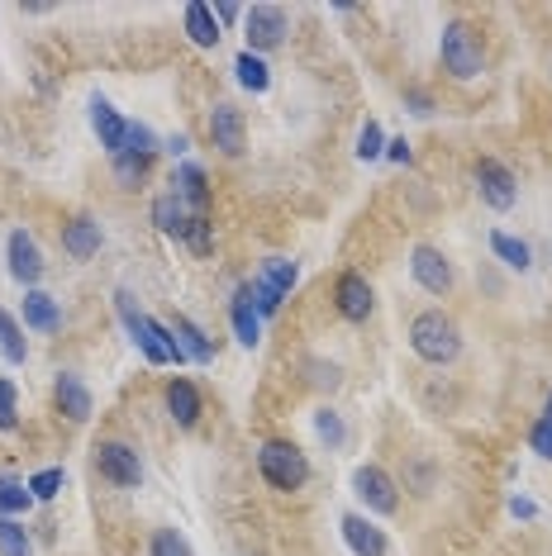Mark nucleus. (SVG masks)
<instances>
[{
	"label": "nucleus",
	"mask_w": 552,
	"mask_h": 556,
	"mask_svg": "<svg viewBox=\"0 0 552 556\" xmlns=\"http://www.w3.org/2000/svg\"><path fill=\"white\" fill-rule=\"evenodd\" d=\"M334 305H338V314H343L348 324H367L372 309H376V290H372L367 276L348 267V271L334 276Z\"/></svg>",
	"instance_id": "nucleus-12"
},
{
	"label": "nucleus",
	"mask_w": 552,
	"mask_h": 556,
	"mask_svg": "<svg viewBox=\"0 0 552 556\" xmlns=\"http://www.w3.org/2000/svg\"><path fill=\"white\" fill-rule=\"evenodd\" d=\"M20 428V390L10 376H0V433H15Z\"/></svg>",
	"instance_id": "nucleus-36"
},
{
	"label": "nucleus",
	"mask_w": 552,
	"mask_h": 556,
	"mask_svg": "<svg viewBox=\"0 0 552 556\" xmlns=\"http://www.w3.org/2000/svg\"><path fill=\"white\" fill-rule=\"evenodd\" d=\"M338 533H343V542H348V552H353V556H386V552H391L386 533L372 523V518H362V514H343V518H338Z\"/></svg>",
	"instance_id": "nucleus-20"
},
{
	"label": "nucleus",
	"mask_w": 552,
	"mask_h": 556,
	"mask_svg": "<svg viewBox=\"0 0 552 556\" xmlns=\"http://www.w3.org/2000/svg\"><path fill=\"white\" fill-rule=\"evenodd\" d=\"M0 362H10V366L29 362V338H24V324L10 309H0Z\"/></svg>",
	"instance_id": "nucleus-26"
},
{
	"label": "nucleus",
	"mask_w": 552,
	"mask_h": 556,
	"mask_svg": "<svg viewBox=\"0 0 552 556\" xmlns=\"http://www.w3.org/2000/svg\"><path fill=\"white\" fill-rule=\"evenodd\" d=\"M148 556H196L191 542L181 538V528H153V538H148Z\"/></svg>",
	"instance_id": "nucleus-33"
},
{
	"label": "nucleus",
	"mask_w": 552,
	"mask_h": 556,
	"mask_svg": "<svg viewBox=\"0 0 552 556\" xmlns=\"http://www.w3.org/2000/svg\"><path fill=\"white\" fill-rule=\"evenodd\" d=\"M315 433H319L324 447L343 452V442H348V424H343V414H338V409H315Z\"/></svg>",
	"instance_id": "nucleus-34"
},
{
	"label": "nucleus",
	"mask_w": 552,
	"mask_h": 556,
	"mask_svg": "<svg viewBox=\"0 0 552 556\" xmlns=\"http://www.w3.org/2000/svg\"><path fill=\"white\" fill-rule=\"evenodd\" d=\"M158 153H162V138L148 129V124L129 119V138H124V153H120V157H110V162H115V172L124 176V181H134V186H138L148 172H153Z\"/></svg>",
	"instance_id": "nucleus-9"
},
{
	"label": "nucleus",
	"mask_w": 552,
	"mask_h": 556,
	"mask_svg": "<svg viewBox=\"0 0 552 556\" xmlns=\"http://www.w3.org/2000/svg\"><path fill=\"white\" fill-rule=\"evenodd\" d=\"M353 495L362 500V509H372L376 518H391L400 509V485H396V476L386 471V466H357L353 471Z\"/></svg>",
	"instance_id": "nucleus-7"
},
{
	"label": "nucleus",
	"mask_w": 552,
	"mask_h": 556,
	"mask_svg": "<svg viewBox=\"0 0 552 556\" xmlns=\"http://www.w3.org/2000/svg\"><path fill=\"white\" fill-rule=\"evenodd\" d=\"M172 195H177L191 214H210V172L191 157L177 162V172H172Z\"/></svg>",
	"instance_id": "nucleus-16"
},
{
	"label": "nucleus",
	"mask_w": 552,
	"mask_h": 556,
	"mask_svg": "<svg viewBox=\"0 0 552 556\" xmlns=\"http://www.w3.org/2000/svg\"><path fill=\"white\" fill-rule=\"evenodd\" d=\"M229 324H234V338L243 348H258L262 343V319H258V309H253V286H238L234 290V300H229Z\"/></svg>",
	"instance_id": "nucleus-23"
},
{
	"label": "nucleus",
	"mask_w": 552,
	"mask_h": 556,
	"mask_svg": "<svg viewBox=\"0 0 552 556\" xmlns=\"http://www.w3.org/2000/svg\"><path fill=\"white\" fill-rule=\"evenodd\" d=\"M258 471H262V480H267L272 490H281V495H296V490L310 480V457L296 447V442L267 438L258 447Z\"/></svg>",
	"instance_id": "nucleus-3"
},
{
	"label": "nucleus",
	"mask_w": 552,
	"mask_h": 556,
	"mask_svg": "<svg viewBox=\"0 0 552 556\" xmlns=\"http://www.w3.org/2000/svg\"><path fill=\"white\" fill-rule=\"evenodd\" d=\"M510 514H514V518H538V509H534V504L524 500V495H514V500H510Z\"/></svg>",
	"instance_id": "nucleus-41"
},
{
	"label": "nucleus",
	"mask_w": 552,
	"mask_h": 556,
	"mask_svg": "<svg viewBox=\"0 0 552 556\" xmlns=\"http://www.w3.org/2000/svg\"><path fill=\"white\" fill-rule=\"evenodd\" d=\"M186 214H191V210H186L181 200L167 191V195H158V200H153V210H148V219H153V229H158V233H167V238H181V224H186Z\"/></svg>",
	"instance_id": "nucleus-28"
},
{
	"label": "nucleus",
	"mask_w": 552,
	"mask_h": 556,
	"mask_svg": "<svg viewBox=\"0 0 552 556\" xmlns=\"http://www.w3.org/2000/svg\"><path fill=\"white\" fill-rule=\"evenodd\" d=\"M96 471L105 476L115 490H138L143 485V457H138L129 442H120V438L96 442Z\"/></svg>",
	"instance_id": "nucleus-8"
},
{
	"label": "nucleus",
	"mask_w": 552,
	"mask_h": 556,
	"mask_svg": "<svg viewBox=\"0 0 552 556\" xmlns=\"http://www.w3.org/2000/svg\"><path fill=\"white\" fill-rule=\"evenodd\" d=\"M29 490H24V480H15V476H5L0 471V518H20L24 509H29Z\"/></svg>",
	"instance_id": "nucleus-32"
},
{
	"label": "nucleus",
	"mask_w": 552,
	"mask_h": 556,
	"mask_svg": "<svg viewBox=\"0 0 552 556\" xmlns=\"http://www.w3.org/2000/svg\"><path fill=\"white\" fill-rule=\"evenodd\" d=\"M115 309H120V324H124V333L134 338V348L143 352L153 366H177L181 362V352H177V338H172V328L153 319V314H143L138 309V300L129 295V290H115Z\"/></svg>",
	"instance_id": "nucleus-1"
},
{
	"label": "nucleus",
	"mask_w": 552,
	"mask_h": 556,
	"mask_svg": "<svg viewBox=\"0 0 552 556\" xmlns=\"http://www.w3.org/2000/svg\"><path fill=\"white\" fill-rule=\"evenodd\" d=\"M386 157H391L396 167H410V162H414V153H410L405 138H391V143H386Z\"/></svg>",
	"instance_id": "nucleus-40"
},
{
	"label": "nucleus",
	"mask_w": 552,
	"mask_h": 556,
	"mask_svg": "<svg viewBox=\"0 0 552 556\" xmlns=\"http://www.w3.org/2000/svg\"><path fill=\"white\" fill-rule=\"evenodd\" d=\"M177 243L191 248L196 257H210V252H215V224H210V214H186Z\"/></svg>",
	"instance_id": "nucleus-29"
},
{
	"label": "nucleus",
	"mask_w": 552,
	"mask_h": 556,
	"mask_svg": "<svg viewBox=\"0 0 552 556\" xmlns=\"http://www.w3.org/2000/svg\"><path fill=\"white\" fill-rule=\"evenodd\" d=\"M181 20H186V39H191L196 48H215L219 43V24H215V15H210L205 0H191V5L181 10Z\"/></svg>",
	"instance_id": "nucleus-24"
},
{
	"label": "nucleus",
	"mask_w": 552,
	"mask_h": 556,
	"mask_svg": "<svg viewBox=\"0 0 552 556\" xmlns=\"http://www.w3.org/2000/svg\"><path fill=\"white\" fill-rule=\"evenodd\" d=\"M167 328H172V338H177L181 362H191V366H210V362H215L219 348L210 343V333H205L200 324H191V319H181V314H177V319H172Z\"/></svg>",
	"instance_id": "nucleus-22"
},
{
	"label": "nucleus",
	"mask_w": 552,
	"mask_h": 556,
	"mask_svg": "<svg viewBox=\"0 0 552 556\" xmlns=\"http://www.w3.org/2000/svg\"><path fill=\"white\" fill-rule=\"evenodd\" d=\"M296 281H300V267L291 257H267V262H262L258 281H248V286H253V309H258L262 324L281 314V305H286V295L296 290Z\"/></svg>",
	"instance_id": "nucleus-5"
},
{
	"label": "nucleus",
	"mask_w": 552,
	"mask_h": 556,
	"mask_svg": "<svg viewBox=\"0 0 552 556\" xmlns=\"http://www.w3.org/2000/svg\"><path fill=\"white\" fill-rule=\"evenodd\" d=\"M0 556H34V538L20 518H0Z\"/></svg>",
	"instance_id": "nucleus-31"
},
{
	"label": "nucleus",
	"mask_w": 552,
	"mask_h": 556,
	"mask_svg": "<svg viewBox=\"0 0 552 556\" xmlns=\"http://www.w3.org/2000/svg\"><path fill=\"white\" fill-rule=\"evenodd\" d=\"M5 257H10V276L20 286H39L43 281V248L29 229H10V243H5Z\"/></svg>",
	"instance_id": "nucleus-14"
},
{
	"label": "nucleus",
	"mask_w": 552,
	"mask_h": 556,
	"mask_svg": "<svg viewBox=\"0 0 552 556\" xmlns=\"http://www.w3.org/2000/svg\"><path fill=\"white\" fill-rule=\"evenodd\" d=\"M410 348L429 366H448L462 357V328L448 319L443 309H424V314H414V324H410Z\"/></svg>",
	"instance_id": "nucleus-2"
},
{
	"label": "nucleus",
	"mask_w": 552,
	"mask_h": 556,
	"mask_svg": "<svg viewBox=\"0 0 552 556\" xmlns=\"http://www.w3.org/2000/svg\"><path fill=\"white\" fill-rule=\"evenodd\" d=\"M91 129H96L100 148H105L110 157H120V153H124V138H129V119H124L105 96H91Z\"/></svg>",
	"instance_id": "nucleus-19"
},
{
	"label": "nucleus",
	"mask_w": 552,
	"mask_h": 556,
	"mask_svg": "<svg viewBox=\"0 0 552 556\" xmlns=\"http://www.w3.org/2000/svg\"><path fill=\"white\" fill-rule=\"evenodd\" d=\"M386 143H391V138H386L381 119H367V124H362V134H357V157L362 162H376V157L386 153Z\"/></svg>",
	"instance_id": "nucleus-35"
},
{
	"label": "nucleus",
	"mask_w": 552,
	"mask_h": 556,
	"mask_svg": "<svg viewBox=\"0 0 552 556\" xmlns=\"http://www.w3.org/2000/svg\"><path fill=\"white\" fill-rule=\"evenodd\" d=\"M162 404H167V414H172V424H177V428H196L200 414H205V400H200V390L186 381V376L167 381V390H162Z\"/></svg>",
	"instance_id": "nucleus-21"
},
{
	"label": "nucleus",
	"mask_w": 552,
	"mask_h": 556,
	"mask_svg": "<svg viewBox=\"0 0 552 556\" xmlns=\"http://www.w3.org/2000/svg\"><path fill=\"white\" fill-rule=\"evenodd\" d=\"M491 252H495V262H505L510 271H529L534 267V252L524 238H514L505 229H491Z\"/></svg>",
	"instance_id": "nucleus-27"
},
{
	"label": "nucleus",
	"mask_w": 552,
	"mask_h": 556,
	"mask_svg": "<svg viewBox=\"0 0 552 556\" xmlns=\"http://www.w3.org/2000/svg\"><path fill=\"white\" fill-rule=\"evenodd\" d=\"M529 447L538 452V457H548V462H552V424H548V419H534V428H529Z\"/></svg>",
	"instance_id": "nucleus-37"
},
{
	"label": "nucleus",
	"mask_w": 552,
	"mask_h": 556,
	"mask_svg": "<svg viewBox=\"0 0 552 556\" xmlns=\"http://www.w3.org/2000/svg\"><path fill=\"white\" fill-rule=\"evenodd\" d=\"M62 485H67V471H62V466H43V471H34L24 480V490H29L34 504H53Z\"/></svg>",
	"instance_id": "nucleus-30"
},
{
	"label": "nucleus",
	"mask_w": 552,
	"mask_h": 556,
	"mask_svg": "<svg viewBox=\"0 0 552 556\" xmlns=\"http://www.w3.org/2000/svg\"><path fill=\"white\" fill-rule=\"evenodd\" d=\"M210 148L229 162H238L248 153V119L238 105H229V100H219V105L210 110Z\"/></svg>",
	"instance_id": "nucleus-11"
},
{
	"label": "nucleus",
	"mask_w": 552,
	"mask_h": 556,
	"mask_svg": "<svg viewBox=\"0 0 552 556\" xmlns=\"http://www.w3.org/2000/svg\"><path fill=\"white\" fill-rule=\"evenodd\" d=\"M53 404H58V414L67 424H86L96 414V395H91V386H86L77 371H58L53 376Z\"/></svg>",
	"instance_id": "nucleus-15"
},
{
	"label": "nucleus",
	"mask_w": 552,
	"mask_h": 556,
	"mask_svg": "<svg viewBox=\"0 0 552 556\" xmlns=\"http://www.w3.org/2000/svg\"><path fill=\"white\" fill-rule=\"evenodd\" d=\"M286 29H291V15L286 5H248L243 10V39H248V53L267 58L286 43Z\"/></svg>",
	"instance_id": "nucleus-6"
},
{
	"label": "nucleus",
	"mask_w": 552,
	"mask_h": 556,
	"mask_svg": "<svg viewBox=\"0 0 552 556\" xmlns=\"http://www.w3.org/2000/svg\"><path fill=\"white\" fill-rule=\"evenodd\" d=\"M438 58H443V72L453 81H476L486 72V43L481 34L472 29V24L453 20L443 29V39H438Z\"/></svg>",
	"instance_id": "nucleus-4"
},
{
	"label": "nucleus",
	"mask_w": 552,
	"mask_h": 556,
	"mask_svg": "<svg viewBox=\"0 0 552 556\" xmlns=\"http://www.w3.org/2000/svg\"><path fill=\"white\" fill-rule=\"evenodd\" d=\"M405 105H410V115H419V119L434 115V96L429 91H405Z\"/></svg>",
	"instance_id": "nucleus-39"
},
{
	"label": "nucleus",
	"mask_w": 552,
	"mask_h": 556,
	"mask_svg": "<svg viewBox=\"0 0 552 556\" xmlns=\"http://www.w3.org/2000/svg\"><path fill=\"white\" fill-rule=\"evenodd\" d=\"M100 248H105V229H100L91 214H77V219L62 224V252L72 262H91Z\"/></svg>",
	"instance_id": "nucleus-18"
},
{
	"label": "nucleus",
	"mask_w": 552,
	"mask_h": 556,
	"mask_svg": "<svg viewBox=\"0 0 552 556\" xmlns=\"http://www.w3.org/2000/svg\"><path fill=\"white\" fill-rule=\"evenodd\" d=\"M543 419L552 424V390H548V404H543Z\"/></svg>",
	"instance_id": "nucleus-42"
},
{
	"label": "nucleus",
	"mask_w": 552,
	"mask_h": 556,
	"mask_svg": "<svg viewBox=\"0 0 552 556\" xmlns=\"http://www.w3.org/2000/svg\"><path fill=\"white\" fill-rule=\"evenodd\" d=\"M410 276H414V286L429 290V295H448V290H453V262L434 243H419L410 252Z\"/></svg>",
	"instance_id": "nucleus-13"
},
{
	"label": "nucleus",
	"mask_w": 552,
	"mask_h": 556,
	"mask_svg": "<svg viewBox=\"0 0 552 556\" xmlns=\"http://www.w3.org/2000/svg\"><path fill=\"white\" fill-rule=\"evenodd\" d=\"M234 81L243 86L248 96H267V86H272V72H267V58H258V53H238L234 58Z\"/></svg>",
	"instance_id": "nucleus-25"
},
{
	"label": "nucleus",
	"mask_w": 552,
	"mask_h": 556,
	"mask_svg": "<svg viewBox=\"0 0 552 556\" xmlns=\"http://www.w3.org/2000/svg\"><path fill=\"white\" fill-rule=\"evenodd\" d=\"M20 324H24V333L53 338V333H62V305L48 295V290L34 286L29 295H24V305H20Z\"/></svg>",
	"instance_id": "nucleus-17"
},
{
	"label": "nucleus",
	"mask_w": 552,
	"mask_h": 556,
	"mask_svg": "<svg viewBox=\"0 0 552 556\" xmlns=\"http://www.w3.org/2000/svg\"><path fill=\"white\" fill-rule=\"evenodd\" d=\"M476 195H481V205L505 214L519 200V181H514V172L500 157H476Z\"/></svg>",
	"instance_id": "nucleus-10"
},
{
	"label": "nucleus",
	"mask_w": 552,
	"mask_h": 556,
	"mask_svg": "<svg viewBox=\"0 0 552 556\" xmlns=\"http://www.w3.org/2000/svg\"><path fill=\"white\" fill-rule=\"evenodd\" d=\"M210 15H215V24H219V34L224 29H234L238 20H243V10L234 5V0H219V5H210Z\"/></svg>",
	"instance_id": "nucleus-38"
}]
</instances>
